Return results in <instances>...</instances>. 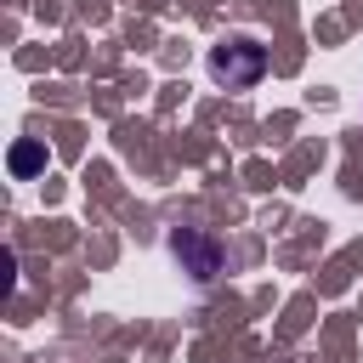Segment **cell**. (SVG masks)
I'll list each match as a JSON object with an SVG mask.
<instances>
[{
  "label": "cell",
  "mask_w": 363,
  "mask_h": 363,
  "mask_svg": "<svg viewBox=\"0 0 363 363\" xmlns=\"http://www.w3.org/2000/svg\"><path fill=\"white\" fill-rule=\"evenodd\" d=\"M267 74V51L255 45V40H221L216 51H210V79L216 85H227V91H250L255 79Z\"/></svg>",
  "instance_id": "cell-1"
},
{
  "label": "cell",
  "mask_w": 363,
  "mask_h": 363,
  "mask_svg": "<svg viewBox=\"0 0 363 363\" xmlns=\"http://www.w3.org/2000/svg\"><path fill=\"white\" fill-rule=\"evenodd\" d=\"M11 170H17V176L45 170V147H40V142H17V147H11Z\"/></svg>",
  "instance_id": "cell-3"
},
{
  "label": "cell",
  "mask_w": 363,
  "mask_h": 363,
  "mask_svg": "<svg viewBox=\"0 0 363 363\" xmlns=\"http://www.w3.org/2000/svg\"><path fill=\"white\" fill-rule=\"evenodd\" d=\"M170 250H176V261H182L199 284H210V278L221 272V244H216L210 233H199V227H182V233L170 238Z\"/></svg>",
  "instance_id": "cell-2"
}]
</instances>
